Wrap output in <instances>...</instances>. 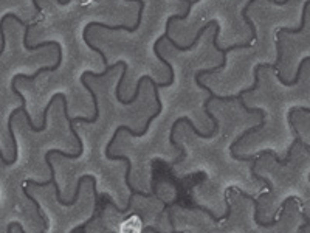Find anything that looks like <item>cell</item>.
Segmentation results:
<instances>
[{
  "label": "cell",
  "instance_id": "10",
  "mask_svg": "<svg viewBox=\"0 0 310 233\" xmlns=\"http://www.w3.org/2000/svg\"><path fill=\"white\" fill-rule=\"evenodd\" d=\"M143 232H157V229L155 227H146V229H143Z\"/></svg>",
  "mask_w": 310,
  "mask_h": 233
},
{
  "label": "cell",
  "instance_id": "9",
  "mask_svg": "<svg viewBox=\"0 0 310 233\" xmlns=\"http://www.w3.org/2000/svg\"><path fill=\"white\" fill-rule=\"evenodd\" d=\"M307 227H310V221H306V222H304V224H303V226H301V227H299L298 230H299V232H303V230H306Z\"/></svg>",
  "mask_w": 310,
  "mask_h": 233
},
{
  "label": "cell",
  "instance_id": "7",
  "mask_svg": "<svg viewBox=\"0 0 310 233\" xmlns=\"http://www.w3.org/2000/svg\"><path fill=\"white\" fill-rule=\"evenodd\" d=\"M13 229H18L20 233H25V229L20 226L19 222H10V224H8V227H6V233H11V232H13Z\"/></svg>",
  "mask_w": 310,
  "mask_h": 233
},
{
  "label": "cell",
  "instance_id": "8",
  "mask_svg": "<svg viewBox=\"0 0 310 233\" xmlns=\"http://www.w3.org/2000/svg\"><path fill=\"white\" fill-rule=\"evenodd\" d=\"M0 39H2V45H0V53L5 52V45H6V40H5V31L2 28V33H0Z\"/></svg>",
  "mask_w": 310,
  "mask_h": 233
},
{
  "label": "cell",
  "instance_id": "11",
  "mask_svg": "<svg viewBox=\"0 0 310 233\" xmlns=\"http://www.w3.org/2000/svg\"><path fill=\"white\" fill-rule=\"evenodd\" d=\"M192 2H194V5H196L197 2H200V0H192Z\"/></svg>",
  "mask_w": 310,
  "mask_h": 233
},
{
  "label": "cell",
  "instance_id": "4",
  "mask_svg": "<svg viewBox=\"0 0 310 233\" xmlns=\"http://www.w3.org/2000/svg\"><path fill=\"white\" fill-rule=\"evenodd\" d=\"M255 2H257V0H250V2L245 5V8H242V19L245 20V23L248 25V27L251 28V38H253L255 40L257 39V31H256V27H255V23L253 20H251L248 18V10L251 8V5H253ZM269 2L274 3V5H278V6H282V5H287L289 3V0H269Z\"/></svg>",
  "mask_w": 310,
  "mask_h": 233
},
{
  "label": "cell",
  "instance_id": "2",
  "mask_svg": "<svg viewBox=\"0 0 310 233\" xmlns=\"http://www.w3.org/2000/svg\"><path fill=\"white\" fill-rule=\"evenodd\" d=\"M56 50H57V59H56V64L55 65H50V67H40L39 70H36V73H33V75H25V73H18L16 77L13 78L11 81V87H16V81L18 79H27V81H35L39 75L42 73H45V72H56L57 69H59V65L62 62V48H61V44L59 42H56Z\"/></svg>",
  "mask_w": 310,
  "mask_h": 233
},
{
  "label": "cell",
  "instance_id": "1",
  "mask_svg": "<svg viewBox=\"0 0 310 233\" xmlns=\"http://www.w3.org/2000/svg\"><path fill=\"white\" fill-rule=\"evenodd\" d=\"M211 101H213V98H208L206 101L203 103L205 114H206V116H208L209 120H213V124H214V128H213V131H211V132H209V134H203V132H200V131L194 126V123H192V120H189L188 116H180V118H177V120L174 121L172 128H171V134H169V141H171V145H172L174 148H177V149H180V151H182V155L177 159V162H179V163L185 160V157H186V151H185V148H183V146L180 148L177 143H175V138H174V136H175V129H177V126H179L180 123H186L188 126L192 129V132H194V134H196L197 137H200V138H213V137L217 134V131H219V121H217V118H216V116L211 114V111H209V103H211ZM177 162L174 160V162L171 163V166L177 165Z\"/></svg>",
  "mask_w": 310,
  "mask_h": 233
},
{
  "label": "cell",
  "instance_id": "3",
  "mask_svg": "<svg viewBox=\"0 0 310 233\" xmlns=\"http://www.w3.org/2000/svg\"><path fill=\"white\" fill-rule=\"evenodd\" d=\"M217 23V20H209L206 25H203V27L202 28H200L199 31H197V35H196V39L194 40H192V42L189 44V45H180V44H177V42H175V40L174 39H171V36H169V30H166L164 31V39H167V42H169L175 50H179V52H188V50H191V48H194L197 44H199V40H200V38H202L203 36V33L205 31H208L209 28H211V27H214V25Z\"/></svg>",
  "mask_w": 310,
  "mask_h": 233
},
{
  "label": "cell",
  "instance_id": "5",
  "mask_svg": "<svg viewBox=\"0 0 310 233\" xmlns=\"http://www.w3.org/2000/svg\"><path fill=\"white\" fill-rule=\"evenodd\" d=\"M225 205H227V213H225L223 216H216L211 210L206 209V207H202V205H194V204H192V207H186V209H197V210H202V212L206 213L214 222H220V221H223V219H230V216H231V205H230V201H228V196H227V194H225Z\"/></svg>",
  "mask_w": 310,
  "mask_h": 233
},
{
  "label": "cell",
  "instance_id": "6",
  "mask_svg": "<svg viewBox=\"0 0 310 233\" xmlns=\"http://www.w3.org/2000/svg\"><path fill=\"white\" fill-rule=\"evenodd\" d=\"M22 191H23V194L28 197V201H31V202H33V205H35V209H36V212H37V214H39V218L45 221V229H48V222H47V218H45V214L40 212V205H39V202L36 201L35 197H33V194L30 193L27 187H23V188H22Z\"/></svg>",
  "mask_w": 310,
  "mask_h": 233
}]
</instances>
